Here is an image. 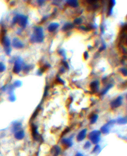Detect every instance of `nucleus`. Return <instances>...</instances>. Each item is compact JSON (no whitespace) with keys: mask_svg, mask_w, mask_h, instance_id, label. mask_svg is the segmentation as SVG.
Wrapping results in <instances>:
<instances>
[{"mask_svg":"<svg viewBox=\"0 0 127 156\" xmlns=\"http://www.w3.org/2000/svg\"><path fill=\"white\" fill-rule=\"evenodd\" d=\"M43 30L42 27H36L34 29V33L31 37V41L33 42L40 43L44 39Z\"/></svg>","mask_w":127,"mask_h":156,"instance_id":"nucleus-1","label":"nucleus"},{"mask_svg":"<svg viewBox=\"0 0 127 156\" xmlns=\"http://www.w3.org/2000/svg\"><path fill=\"white\" fill-rule=\"evenodd\" d=\"M27 21H28L27 16L22 14H17L15 15V17H14V18H13L12 23L13 24H15L17 23L22 28H24L26 25Z\"/></svg>","mask_w":127,"mask_h":156,"instance_id":"nucleus-2","label":"nucleus"},{"mask_svg":"<svg viewBox=\"0 0 127 156\" xmlns=\"http://www.w3.org/2000/svg\"><path fill=\"white\" fill-rule=\"evenodd\" d=\"M101 135V132L99 130H94L91 132L89 135V138L94 144H97L100 141V137Z\"/></svg>","mask_w":127,"mask_h":156,"instance_id":"nucleus-3","label":"nucleus"},{"mask_svg":"<svg viewBox=\"0 0 127 156\" xmlns=\"http://www.w3.org/2000/svg\"><path fill=\"white\" fill-rule=\"evenodd\" d=\"M22 60L21 58H17L15 61L14 66L13 69V71L15 74H18L22 70Z\"/></svg>","mask_w":127,"mask_h":156,"instance_id":"nucleus-4","label":"nucleus"},{"mask_svg":"<svg viewBox=\"0 0 127 156\" xmlns=\"http://www.w3.org/2000/svg\"><path fill=\"white\" fill-rule=\"evenodd\" d=\"M115 122V121L112 120L110 121L109 122H108L107 123L104 125L101 128L100 132L103 133V134H107L109 132V129H110V126L114 124Z\"/></svg>","mask_w":127,"mask_h":156,"instance_id":"nucleus-5","label":"nucleus"},{"mask_svg":"<svg viewBox=\"0 0 127 156\" xmlns=\"http://www.w3.org/2000/svg\"><path fill=\"white\" fill-rule=\"evenodd\" d=\"M0 42L1 44L4 46V48L9 47L11 45V41L6 36L3 35L0 39Z\"/></svg>","mask_w":127,"mask_h":156,"instance_id":"nucleus-6","label":"nucleus"},{"mask_svg":"<svg viewBox=\"0 0 127 156\" xmlns=\"http://www.w3.org/2000/svg\"><path fill=\"white\" fill-rule=\"evenodd\" d=\"M122 104V98L121 96L118 97L115 99L111 103V106L112 108L115 109L117 108H118Z\"/></svg>","mask_w":127,"mask_h":156,"instance_id":"nucleus-7","label":"nucleus"},{"mask_svg":"<svg viewBox=\"0 0 127 156\" xmlns=\"http://www.w3.org/2000/svg\"><path fill=\"white\" fill-rule=\"evenodd\" d=\"M12 46L15 49H22L23 48L24 44L19 39L15 38L12 41Z\"/></svg>","mask_w":127,"mask_h":156,"instance_id":"nucleus-8","label":"nucleus"},{"mask_svg":"<svg viewBox=\"0 0 127 156\" xmlns=\"http://www.w3.org/2000/svg\"><path fill=\"white\" fill-rule=\"evenodd\" d=\"M61 143L63 147L65 149L70 148L72 146V141L70 139H63Z\"/></svg>","mask_w":127,"mask_h":156,"instance_id":"nucleus-9","label":"nucleus"},{"mask_svg":"<svg viewBox=\"0 0 127 156\" xmlns=\"http://www.w3.org/2000/svg\"><path fill=\"white\" fill-rule=\"evenodd\" d=\"M86 132L87 129H84L79 133V134H78V135L76 136V140L78 142L82 141L85 138V137H86Z\"/></svg>","mask_w":127,"mask_h":156,"instance_id":"nucleus-10","label":"nucleus"},{"mask_svg":"<svg viewBox=\"0 0 127 156\" xmlns=\"http://www.w3.org/2000/svg\"><path fill=\"white\" fill-rule=\"evenodd\" d=\"M98 86H99V82L98 81H94L91 82L90 84V87L91 88V91L96 93L98 90Z\"/></svg>","mask_w":127,"mask_h":156,"instance_id":"nucleus-11","label":"nucleus"},{"mask_svg":"<svg viewBox=\"0 0 127 156\" xmlns=\"http://www.w3.org/2000/svg\"><path fill=\"white\" fill-rule=\"evenodd\" d=\"M15 137L17 140H22L25 136V133L23 130H18L15 132Z\"/></svg>","mask_w":127,"mask_h":156,"instance_id":"nucleus-12","label":"nucleus"},{"mask_svg":"<svg viewBox=\"0 0 127 156\" xmlns=\"http://www.w3.org/2000/svg\"><path fill=\"white\" fill-rule=\"evenodd\" d=\"M31 133L33 138L35 139H37L39 136V134L37 132L36 126L34 124L31 125Z\"/></svg>","mask_w":127,"mask_h":156,"instance_id":"nucleus-13","label":"nucleus"},{"mask_svg":"<svg viewBox=\"0 0 127 156\" xmlns=\"http://www.w3.org/2000/svg\"><path fill=\"white\" fill-rule=\"evenodd\" d=\"M22 127V124L20 122H15L13 124L12 128V131L13 132H16V131H18L19 129L21 128Z\"/></svg>","mask_w":127,"mask_h":156,"instance_id":"nucleus-14","label":"nucleus"},{"mask_svg":"<svg viewBox=\"0 0 127 156\" xmlns=\"http://www.w3.org/2000/svg\"><path fill=\"white\" fill-rule=\"evenodd\" d=\"M59 26V24L57 23H51L48 27V30L50 32H53L57 29Z\"/></svg>","mask_w":127,"mask_h":156,"instance_id":"nucleus-15","label":"nucleus"},{"mask_svg":"<svg viewBox=\"0 0 127 156\" xmlns=\"http://www.w3.org/2000/svg\"><path fill=\"white\" fill-rule=\"evenodd\" d=\"M116 2L115 1H110L109 3V7H108V15H110L112 13L113 11V7L115 5Z\"/></svg>","mask_w":127,"mask_h":156,"instance_id":"nucleus-16","label":"nucleus"},{"mask_svg":"<svg viewBox=\"0 0 127 156\" xmlns=\"http://www.w3.org/2000/svg\"><path fill=\"white\" fill-rule=\"evenodd\" d=\"M67 3L71 7H77L79 6V3H78L77 1H75V0H69V1H67Z\"/></svg>","mask_w":127,"mask_h":156,"instance_id":"nucleus-17","label":"nucleus"},{"mask_svg":"<svg viewBox=\"0 0 127 156\" xmlns=\"http://www.w3.org/2000/svg\"><path fill=\"white\" fill-rule=\"evenodd\" d=\"M74 27V25L72 23H66V24H65L63 27V30L64 31H67V30H70V29L73 28Z\"/></svg>","mask_w":127,"mask_h":156,"instance_id":"nucleus-18","label":"nucleus"},{"mask_svg":"<svg viewBox=\"0 0 127 156\" xmlns=\"http://www.w3.org/2000/svg\"><path fill=\"white\" fill-rule=\"evenodd\" d=\"M98 115L96 114H92L90 118V123L92 124L95 123L98 119Z\"/></svg>","mask_w":127,"mask_h":156,"instance_id":"nucleus-19","label":"nucleus"},{"mask_svg":"<svg viewBox=\"0 0 127 156\" xmlns=\"http://www.w3.org/2000/svg\"><path fill=\"white\" fill-rule=\"evenodd\" d=\"M60 153V148L57 146H54V147L53 148V149H52V153H53V154L54 156L58 155Z\"/></svg>","mask_w":127,"mask_h":156,"instance_id":"nucleus-20","label":"nucleus"},{"mask_svg":"<svg viewBox=\"0 0 127 156\" xmlns=\"http://www.w3.org/2000/svg\"><path fill=\"white\" fill-rule=\"evenodd\" d=\"M8 100L9 101H11L12 102H14L15 101L16 97L13 93H11V94H9V95L8 97Z\"/></svg>","mask_w":127,"mask_h":156,"instance_id":"nucleus-21","label":"nucleus"},{"mask_svg":"<svg viewBox=\"0 0 127 156\" xmlns=\"http://www.w3.org/2000/svg\"><path fill=\"white\" fill-rule=\"evenodd\" d=\"M117 122L119 124H126L127 123V119L126 118H120L118 120H117Z\"/></svg>","mask_w":127,"mask_h":156,"instance_id":"nucleus-22","label":"nucleus"},{"mask_svg":"<svg viewBox=\"0 0 127 156\" xmlns=\"http://www.w3.org/2000/svg\"><path fill=\"white\" fill-rule=\"evenodd\" d=\"M6 69V66L5 65V64L2 62H0V73H2L5 71Z\"/></svg>","mask_w":127,"mask_h":156,"instance_id":"nucleus-23","label":"nucleus"},{"mask_svg":"<svg viewBox=\"0 0 127 156\" xmlns=\"http://www.w3.org/2000/svg\"><path fill=\"white\" fill-rule=\"evenodd\" d=\"M98 6L97 5H92L88 7V9L90 8V11H96L98 8Z\"/></svg>","mask_w":127,"mask_h":156,"instance_id":"nucleus-24","label":"nucleus"},{"mask_svg":"<svg viewBox=\"0 0 127 156\" xmlns=\"http://www.w3.org/2000/svg\"><path fill=\"white\" fill-rule=\"evenodd\" d=\"M113 86L112 84H109V85H108V86H107L106 88V89H105L104 90L102 91V93H101V94L102 95H104L107 92H108V91L110 89V88Z\"/></svg>","mask_w":127,"mask_h":156,"instance_id":"nucleus-25","label":"nucleus"},{"mask_svg":"<svg viewBox=\"0 0 127 156\" xmlns=\"http://www.w3.org/2000/svg\"><path fill=\"white\" fill-rule=\"evenodd\" d=\"M22 85V82L20 80H16L14 83L13 86L15 87H19Z\"/></svg>","mask_w":127,"mask_h":156,"instance_id":"nucleus-26","label":"nucleus"},{"mask_svg":"<svg viewBox=\"0 0 127 156\" xmlns=\"http://www.w3.org/2000/svg\"><path fill=\"white\" fill-rule=\"evenodd\" d=\"M82 22V20L81 18H76V19H75V21H74V23L75 24H81Z\"/></svg>","mask_w":127,"mask_h":156,"instance_id":"nucleus-27","label":"nucleus"},{"mask_svg":"<svg viewBox=\"0 0 127 156\" xmlns=\"http://www.w3.org/2000/svg\"><path fill=\"white\" fill-rule=\"evenodd\" d=\"M4 50H5L6 54L7 55H9L11 54V53L12 51V48L10 47H7V48H4Z\"/></svg>","mask_w":127,"mask_h":156,"instance_id":"nucleus-28","label":"nucleus"},{"mask_svg":"<svg viewBox=\"0 0 127 156\" xmlns=\"http://www.w3.org/2000/svg\"><path fill=\"white\" fill-rule=\"evenodd\" d=\"M39 110H40V109H39V108H38L36 109V110L33 113V114L31 117V120H33V119H34L35 118V116H36V115L38 114V112H39Z\"/></svg>","mask_w":127,"mask_h":156,"instance_id":"nucleus-29","label":"nucleus"},{"mask_svg":"<svg viewBox=\"0 0 127 156\" xmlns=\"http://www.w3.org/2000/svg\"><path fill=\"white\" fill-rule=\"evenodd\" d=\"M91 146V143L90 142H86V143L84 145V148L85 149H89Z\"/></svg>","mask_w":127,"mask_h":156,"instance_id":"nucleus-30","label":"nucleus"},{"mask_svg":"<svg viewBox=\"0 0 127 156\" xmlns=\"http://www.w3.org/2000/svg\"><path fill=\"white\" fill-rule=\"evenodd\" d=\"M120 71H121V72L122 73V74L124 75V76H126L127 75V70L125 68H122V69L120 70Z\"/></svg>","mask_w":127,"mask_h":156,"instance_id":"nucleus-31","label":"nucleus"},{"mask_svg":"<svg viewBox=\"0 0 127 156\" xmlns=\"http://www.w3.org/2000/svg\"><path fill=\"white\" fill-rule=\"evenodd\" d=\"M29 65H25L23 67V71L24 72H28L29 71Z\"/></svg>","mask_w":127,"mask_h":156,"instance_id":"nucleus-32","label":"nucleus"},{"mask_svg":"<svg viewBox=\"0 0 127 156\" xmlns=\"http://www.w3.org/2000/svg\"><path fill=\"white\" fill-rule=\"evenodd\" d=\"M99 149V145H96L95 147H94L93 150V152H96L97 151H98V150Z\"/></svg>","mask_w":127,"mask_h":156,"instance_id":"nucleus-33","label":"nucleus"},{"mask_svg":"<svg viewBox=\"0 0 127 156\" xmlns=\"http://www.w3.org/2000/svg\"><path fill=\"white\" fill-rule=\"evenodd\" d=\"M57 81L59 83H62L63 84L64 83V82L61 78H58L57 79Z\"/></svg>","mask_w":127,"mask_h":156,"instance_id":"nucleus-34","label":"nucleus"},{"mask_svg":"<svg viewBox=\"0 0 127 156\" xmlns=\"http://www.w3.org/2000/svg\"><path fill=\"white\" fill-rule=\"evenodd\" d=\"M84 58H85V60H86L87 58H88V57H89V54H88V53L87 52H85L84 53Z\"/></svg>","mask_w":127,"mask_h":156,"instance_id":"nucleus-35","label":"nucleus"},{"mask_svg":"<svg viewBox=\"0 0 127 156\" xmlns=\"http://www.w3.org/2000/svg\"><path fill=\"white\" fill-rule=\"evenodd\" d=\"M105 48H106V46H105V45L103 46L102 47H101V48H100V51H103V50H104L105 49Z\"/></svg>","mask_w":127,"mask_h":156,"instance_id":"nucleus-36","label":"nucleus"},{"mask_svg":"<svg viewBox=\"0 0 127 156\" xmlns=\"http://www.w3.org/2000/svg\"><path fill=\"white\" fill-rule=\"evenodd\" d=\"M63 63H64V66H65V67H66V68H68V67H69V66H68V64H67V62H63Z\"/></svg>","mask_w":127,"mask_h":156,"instance_id":"nucleus-37","label":"nucleus"},{"mask_svg":"<svg viewBox=\"0 0 127 156\" xmlns=\"http://www.w3.org/2000/svg\"><path fill=\"white\" fill-rule=\"evenodd\" d=\"M75 156H83L82 154L80 153H77L76 154Z\"/></svg>","mask_w":127,"mask_h":156,"instance_id":"nucleus-38","label":"nucleus"}]
</instances>
